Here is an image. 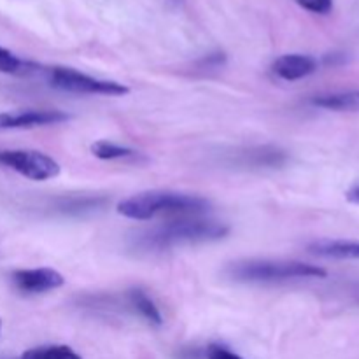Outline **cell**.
Masks as SVG:
<instances>
[{
	"label": "cell",
	"mask_w": 359,
	"mask_h": 359,
	"mask_svg": "<svg viewBox=\"0 0 359 359\" xmlns=\"http://www.w3.org/2000/svg\"><path fill=\"white\" fill-rule=\"evenodd\" d=\"M39 69H41V67H39L37 63L18 58V56L13 55L9 49L0 46V72L13 74V76H28V74L37 72Z\"/></svg>",
	"instance_id": "13"
},
{
	"label": "cell",
	"mask_w": 359,
	"mask_h": 359,
	"mask_svg": "<svg viewBox=\"0 0 359 359\" xmlns=\"http://www.w3.org/2000/svg\"><path fill=\"white\" fill-rule=\"evenodd\" d=\"M0 165L30 181H48L60 174V163L41 151L0 149Z\"/></svg>",
	"instance_id": "5"
},
{
	"label": "cell",
	"mask_w": 359,
	"mask_h": 359,
	"mask_svg": "<svg viewBox=\"0 0 359 359\" xmlns=\"http://www.w3.org/2000/svg\"><path fill=\"white\" fill-rule=\"evenodd\" d=\"M69 119L70 116L58 109H25V111L0 112V130L37 128V126L60 125Z\"/></svg>",
	"instance_id": "6"
},
{
	"label": "cell",
	"mask_w": 359,
	"mask_h": 359,
	"mask_svg": "<svg viewBox=\"0 0 359 359\" xmlns=\"http://www.w3.org/2000/svg\"><path fill=\"white\" fill-rule=\"evenodd\" d=\"M210 209V202L203 196L188 193L153 189L142 191L118 203V214L135 221H149L161 214L170 216H200Z\"/></svg>",
	"instance_id": "2"
},
{
	"label": "cell",
	"mask_w": 359,
	"mask_h": 359,
	"mask_svg": "<svg viewBox=\"0 0 359 359\" xmlns=\"http://www.w3.org/2000/svg\"><path fill=\"white\" fill-rule=\"evenodd\" d=\"M91 153L97 156L98 160H121V158L133 156L137 153L132 147L119 146V144L109 142V140H98V142L91 144Z\"/></svg>",
	"instance_id": "15"
},
{
	"label": "cell",
	"mask_w": 359,
	"mask_h": 359,
	"mask_svg": "<svg viewBox=\"0 0 359 359\" xmlns=\"http://www.w3.org/2000/svg\"><path fill=\"white\" fill-rule=\"evenodd\" d=\"M230 233L226 223L202 217L181 216L149 228L137 238V245L146 251H163L184 244H205L217 242Z\"/></svg>",
	"instance_id": "1"
},
{
	"label": "cell",
	"mask_w": 359,
	"mask_h": 359,
	"mask_svg": "<svg viewBox=\"0 0 359 359\" xmlns=\"http://www.w3.org/2000/svg\"><path fill=\"white\" fill-rule=\"evenodd\" d=\"M13 284L25 294H41L62 287L65 279L53 269H25L13 272Z\"/></svg>",
	"instance_id": "7"
},
{
	"label": "cell",
	"mask_w": 359,
	"mask_h": 359,
	"mask_svg": "<svg viewBox=\"0 0 359 359\" xmlns=\"http://www.w3.org/2000/svg\"><path fill=\"white\" fill-rule=\"evenodd\" d=\"M0 333H2V319H0Z\"/></svg>",
	"instance_id": "19"
},
{
	"label": "cell",
	"mask_w": 359,
	"mask_h": 359,
	"mask_svg": "<svg viewBox=\"0 0 359 359\" xmlns=\"http://www.w3.org/2000/svg\"><path fill=\"white\" fill-rule=\"evenodd\" d=\"M18 359H83L69 346H41L28 349Z\"/></svg>",
	"instance_id": "14"
},
{
	"label": "cell",
	"mask_w": 359,
	"mask_h": 359,
	"mask_svg": "<svg viewBox=\"0 0 359 359\" xmlns=\"http://www.w3.org/2000/svg\"><path fill=\"white\" fill-rule=\"evenodd\" d=\"M207 359H242L238 354L231 353L230 349H226L224 346L219 344H212V346L207 347Z\"/></svg>",
	"instance_id": "17"
},
{
	"label": "cell",
	"mask_w": 359,
	"mask_h": 359,
	"mask_svg": "<svg viewBox=\"0 0 359 359\" xmlns=\"http://www.w3.org/2000/svg\"><path fill=\"white\" fill-rule=\"evenodd\" d=\"M48 81L53 88L69 93L107 95V97H123L130 93V88L118 81L97 79L70 67H51L48 70Z\"/></svg>",
	"instance_id": "4"
},
{
	"label": "cell",
	"mask_w": 359,
	"mask_h": 359,
	"mask_svg": "<svg viewBox=\"0 0 359 359\" xmlns=\"http://www.w3.org/2000/svg\"><path fill=\"white\" fill-rule=\"evenodd\" d=\"M228 276L237 283H283L294 279H325V269L304 262L283 259H244L228 266Z\"/></svg>",
	"instance_id": "3"
},
{
	"label": "cell",
	"mask_w": 359,
	"mask_h": 359,
	"mask_svg": "<svg viewBox=\"0 0 359 359\" xmlns=\"http://www.w3.org/2000/svg\"><path fill=\"white\" fill-rule=\"evenodd\" d=\"M128 298H130V304H132V307H135V311L139 312V314L142 316L147 323H151V325H154V326L163 325V316H161L160 309L156 307V304H154V302L151 300V298L147 297L144 291H140V290L130 291Z\"/></svg>",
	"instance_id": "12"
},
{
	"label": "cell",
	"mask_w": 359,
	"mask_h": 359,
	"mask_svg": "<svg viewBox=\"0 0 359 359\" xmlns=\"http://www.w3.org/2000/svg\"><path fill=\"white\" fill-rule=\"evenodd\" d=\"M318 70V62L309 55H284L272 63V72L283 81L304 79Z\"/></svg>",
	"instance_id": "9"
},
{
	"label": "cell",
	"mask_w": 359,
	"mask_h": 359,
	"mask_svg": "<svg viewBox=\"0 0 359 359\" xmlns=\"http://www.w3.org/2000/svg\"><path fill=\"white\" fill-rule=\"evenodd\" d=\"M309 251L312 255L325 256V258H356L359 259V242L346 241H319L311 244Z\"/></svg>",
	"instance_id": "11"
},
{
	"label": "cell",
	"mask_w": 359,
	"mask_h": 359,
	"mask_svg": "<svg viewBox=\"0 0 359 359\" xmlns=\"http://www.w3.org/2000/svg\"><path fill=\"white\" fill-rule=\"evenodd\" d=\"M346 198L349 200L351 203H358L359 205V184L354 186V188H351L349 191L346 193Z\"/></svg>",
	"instance_id": "18"
},
{
	"label": "cell",
	"mask_w": 359,
	"mask_h": 359,
	"mask_svg": "<svg viewBox=\"0 0 359 359\" xmlns=\"http://www.w3.org/2000/svg\"><path fill=\"white\" fill-rule=\"evenodd\" d=\"M294 2L316 14H328L333 7V0H294Z\"/></svg>",
	"instance_id": "16"
},
{
	"label": "cell",
	"mask_w": 359,
	"mask_h": 359,
	"mask_svg": "<svg viewBox=\"0 0 359 359\" xmlns=\"http://www.w3.org/2000/svg\"><path fill=\"white\" fill-rule=\"evenodd\" d=\"M312 105L335 112H359V90L337 91L312 97Z\"/></svg>",
	"instance_id": "10"
},
{
	"label": "cell",
	"mask_w": 359,
	"mask_h": 359,
	"mask_svg": "<svg viewBox=\"0 0 359 359\" xmlns=\"http://www.w3.org/2000/svg\"><path fill=\"white\" fill-rule=\"evenodd\" d=\"M287 161V153L276 146L249 147L235 154V163L249 168H279Z\"/></svg>",
	"instance_id": "8"
}]
</instances>
